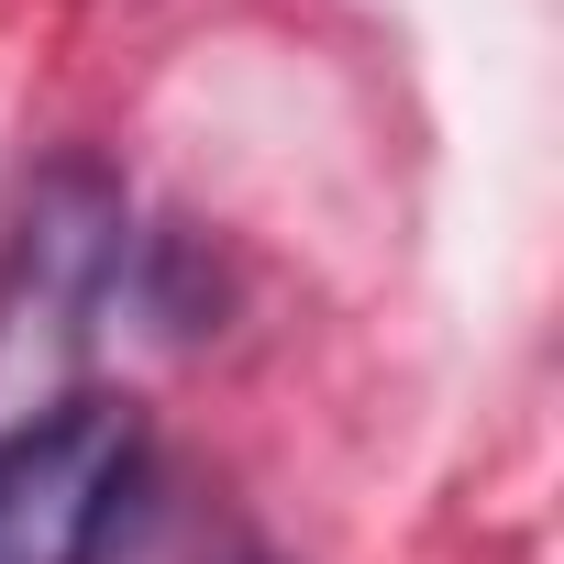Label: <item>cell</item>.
Instances as JSON below:
<instances>
[{"instance_id": "6da1fadb", "label": "cell", "mask_w": 564, "mask_h": 564, "mask_svg": "<svg viewBox=\"0 0 564 564\" xmlns=\"http://www.w3.org/2000/svg\"><path fill=\"white\" fill-rule=\"evenodd\" d=\"M144 476L133 399H56L0 432V564H89Z\"/></svg>"}]
</instances>
